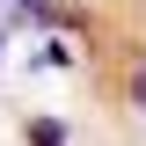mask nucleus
<instances>
[{
	"label": "nucleus",
	"instance_id": "nucleus-1",
	"mask_svg": "<svg viewBox=\"0 0 146 146\" xmlns=\"http://www.w3.org/2000/svg\"><path fill=\"white\" fill-rule=\"evenodd\" d=\"M29 146H66V124L58 117H29Z\"/></svg>",
	"mask_w": 146,
	"mask_h": 146
},
{
	"label": "nucleus",
	"instance_id": "nucleus-2",
	"mask_svg": "<svg viewBox=\"0 0 146 146\" xmlns=\"http://www.w3.org/2000/svg\"><path fill=\"white\" fill-rule=\"evenodd\" d=\"M124 102H131V110L146 117V66H131V80H124Z\"/></svg>",
	"mask_w": 146,
	"mask_h": 146
}]
</instances>
